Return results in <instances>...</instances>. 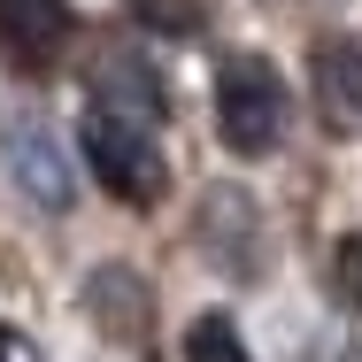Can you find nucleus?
Returning <instances> with one entry per match:
<instances>
[{
    "label": "nucleus",
    "instance_id": "nucleus-2",
    "mask_svg": "<svg viewBox=\"0 0 362 362\" xmlns=\"http://www.w3.org/2000/svg\"><path fill=\"white\" fill-rule=\"evenodd\" d=\"M216 139L247 162H262L286 139V85L262 54H231L216 70Z\"/></svg>",
    "mask_w": 362,
    "mask_h": 362
},
{
    "label": "nucleus",
    "instance_id": "nucleus-4",
    "mask_svg": "<svg viewBox=\"0 0 362 362\" xmlns=\"http://www.w3.org/2000/svg\"><path fill=\"white\" fill-rule=\"evenodd\" d=\"M8 170H16L23 201H39V209H70V162H62V146L47 139L31 116L8 124Z\"/></svg>",
    "mask_w": 362,
    "mask_h": 362
},
{
    "label": "nucleus",
    "instance_id": "nucleus-3",
    "mask_svg": "<svg viewBox=\"0 0 362 362\" xmlns=\"http://www.w3.org/2000/svg\"><path fill=\"white\" fill-rule=\"evenodd\" d=\"M70 31H77L70 0H0V47H8L23 70L54 62V54L70 47Z\"/></svg>",
    "mask_w": 362,
    "mask_h": 362
},
{
    "label": "nucleus",
    "instance_id": "nucleus-6",
    "mask_svg": "<svg viewBox=\"0 0 362 362\" xmlns=\"http://www.w3.org/2000/svg\"><path fill=\"white\" fill-rule=\"evenodd\" d=\"M185 362H255V355H247L239 324L209 308V316H193V324H185Z\"/></svg>",
    "mask_w": 362,
    "mask_h": 362
},
{
    "label": "nucleus",
    "instance_id": "nucleus-1",
    "mask_svg": "<svg viewBox=\"0 0 362 362\" xmlns=\"http://www.w3.org/2000/svg\"><path fill=\"white\" fill-rule=\"evenodd\" d=\"M77 146H85L93 177H100L116 201H132V209L162 201L170 170H162V146H154V124H146V116H124V108L93 100V108H85V124H77Z\"/></svg>",
    "mask_w": 362,
    "mask_h": 362
},
{
    "label": "nucleus",
    "instance_id": "nucleus-7",
    "mask_svg": "<svg viewBox=\"0 0 362 362\" xmlns=\"http://www.w3.org/2000/svg\"><path fill=\"white\" fill-rule=\"evenodd\" d=\"M339 286H347V300L362 308V239H339Z\"/></svg>",
    "mask_w": 362,
    "mask_h": 362
},
{
    "label": "nucleus",
    "instance_id": "nucleus-5",
    "mask_svg": "<svg viewBox=\"0 0 362 362\" xmlns=\"http://www.w3.org/2000/svg\"><path fill=\"white\" fill-rule=\"evenodd\" d=\"M316 108H324V124H362V47L355 39H332L324 54H316Z\"/></svg>",
    "mask_w": 362,
    "mask_h": 362
},
{
    "label": "nucleus",
    "instance_id": "nucleus-8",
    "mask_svg": "<svg viewBox=\"0 0 362 362\" xmlns=\"http://www.w3.org/2000/svg\"><path fill=\"white\" fill-rule=\"evenodd\" d=\"M0 362H39V347H31L16 324H0Z\"/></svg>",
    "mask_w": 362,
    "mask_h": 362
}]
</instances>
